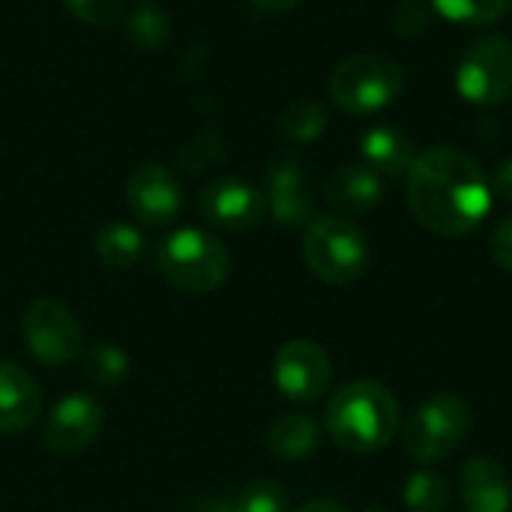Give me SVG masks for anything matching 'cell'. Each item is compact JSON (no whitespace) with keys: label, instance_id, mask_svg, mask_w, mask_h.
I'll return each instance as SVG.
<instances>
[{"label":"cell","instance_id":"obj_1","mask_svg":"<svg viewBox=\"0 0 512 512\" xmlns=\"http://www.w3.org/2000/svg\"><path fill=\"white\" fill-rule=\"evenodd\" d=\"M408 207L438 237L477 231L492 210V186L483 165L459 147H429L408 171Z\"/></svg>","mask_w":512,"mask_h":512},{"label":"cell","instance_id":"obj_2","mask_svg":"<svg viewBox=\"0 0 512 512\" xmlns=\"http://www.w3.org/2000/svg\"><path fill=\"white\" fill-rule=\"evenodd\" d=\"M327 435L354 456L381 453L402 426L399 399L378 381H351L339 387L324 414Z\"/></svg>","mask_w":512,"mask_h":512},{"label":"cell","instance_id":"obj_3","mask_svg":"<svg viewBox=\"0 0 512 512\" xmlns=\"http://www.w3.org/2000/svg\"><path fill=\"white\" fill-rule=\"evenodd\" d=\"M162 279L183 294H210L231 276V255L225 243L204 228H180L168 234L156 252Z\"/></svg>","mask_w":512,"mask_h":512},{"label":"cell","instance_id":"obj_4","mask_svg":"<svg viewBox=\"0 0 512 512\" xmlns=\"http://www.w3.org/2000/svg\"><path fill=\"white\" fill-rule=\"evenodd\" d=\"M471 435V405L450 390L423 399L402 426V450L420 462L435 465L453 456Z\"/></svg>","mask_w":512,"mask_h":512},{"label":"cell","instance_id":"obj_5","mask_svg":"<svg viewBox=\"0 0 512 512\" xmlns=\"http://www.w3.org/2000/svg\"><path fill=\"white\" fill-rule=\"evenodd\" d=\"M303 261L327 285H351L369 264L363 231L345 216H315L303 231Z\"/></svg>","mask_w":512,"mask_h":512},{"label":"cell","instance_id":"obj_6","mask_svg":"<svg viewBox=\"0 0 512 512\" xmlns=\"http://www.w3.org/2000/svg\"><path fill=\"white\" fill-rule=\"evenodd\" d=\"M405 87L402 66L384 54H354L336 63L330 72L327 90L336 108L366 117L384 111L390 102L399 99Z\"/></svg>","mask_w":512,"mask_h":512},{"label":"cell","instance_id":"obj_7","mask_svg":"<svg viewBox=\"0 0 512 512\" xmlns=\"http://www.w3.org/2000/svg\"><path fill=\"white\" fill-rule=\"evenodd\" d=\"M21 336L30 354L51 369L69 366L84 351V330L75 312L57 297H36L21 321Z\"/></svg>","mask_w":512,"mask_h":512},{"label":"cell","instance_id":"obj_8","mask_svg":"<svg viewBox=\"0 0 512 512\" xmlns=\"http://www.w3.org/2000/svg\"><path fill=\"white\" fill-rule=\"evenodd\" d=\"M456 87L462 99L480 108H495L512 96V42L507 36L477 39L456 69Z\"/></svg>","mask_w":512,"mask_h":512},{"label":"cell","instance_id":"obj_9","mask_svg":"<svg viewBox=\"0 0 512 512\" xmlns=\"http://www.w3.org/2000/svg\"><path fill=\"white\" fill-rule=\"evenodd\" d=\"M273 381L279 393L300 405H315L330 393L333 366L327 351L312 339H291L276 351Z\"/></svg>","mask_w":512,"mask_h":512},{"label":"cell","instance_id":"obj_10","mask_svg":"<svg viewBox=\"0 0 512 512\" xmlns=\"http://www.w3.org/2000/svg\"><path fill=\"white\" fill-rule=\"evenodd\" d=\"M198 210L219 231H252L267 219V195L249 180L216 177L198 195Z\"/></svg>","mask_w":512,"mask_h":512},{"label":"cell","instance_id":"obj_11","mask_svg":"<svg viewBox=\"0 0 512 512\" xmlns=\"http://www.w3.org/2000/svg\"><path fill=\"white\" fill-rule=\"evenodd\" d=\"M105 426V411L90 393H69L63 396L42 429V444L54 456H78L96 444Z\"/></svg>","mask_w":512,"mask_h":512},{"label":"cell","instance_id":"obj_12","mask_svg":"<svg viewBox=\"0 0 512 512\" xmlns=\"http://www.w3.org/2000/svg\"><path fill=\"white\" fill-rule=\"evenodd\" d=\"M126 207L141 225L165 228L183 210V186L171 168L147 162L126 183Z\"/></svg>","mask_w":512,"mask_h":512},{"label":"cell","instance_id":"obj_13","mask_svg":"<svg viewBox=\"0 0 512 512\" xmlns=\"http://www.w3.org/2000/svg\"><path fill=\"white\" fill-rule=\"evenodd\" d=\"M267 216L279 228H306L315 216V198L303 165L294 156H276L267 165Z\"/></svg>","mask_w":512,"mask_h":512},{"label":"cell","instance_id":"obj_14","mask_svg":"<svg viewBox=\"0 0 512 512\" xmlns=\"http://www.w3.org/2000/svg\"><path fill=\"white\" fill-rule=\"evenodd\" d=\"M384 198V177L366 162L339 165L324 183V201L336 210V216H366Z\"/></svg>","mask_w":512,"mask_h":512},{"label":"cell","instance_id":"obj_15","mask_svg":"<svg viewBox=\"0 0 512 512\" xmlns=\"http://www.w3.org/2000/svg\"><path fill=\"white\" fill-rule=\"evenodd\" d=\"M459 498L465 512H510L512 480L492 456H474L459 474Z\"/></svg>","mask_w":512,"mask_h":512},{"label":"cell","instance_id":"obj_16","mask_svg":"<svg viewBox=\"0 0 512 512\" xmlns=\"http://www.w3.org/2000/svg\"><path fill=\"white\" fill-rule=\"evenodd\" d=\"M42 411V390L36 378L18 363L0 360V435H18L36 423Z\"/></svg>","mask_w":512,"mask_h":512},{"label":"cell","instance_id":"obj_17","mask_svg":"<svg viewBox=\"0 0 512 512\" xmlns=\"http://www.w3.org/2000/svg\"><path fill=\"white\" fill-rule=\"evenodd\" d=\"M360 150H363V162L369 168H375L381 177H408V171L417 159L411 135L393 123H378V126L366 129Z\"/></svg>","mask_w":512,"mask_h":512},{"label":"cell","instance_id":"obj_18","mask_svg":"<svg viewBox=\"0 0 512 512\" xmlns=\"http://www.w3.org/2000/svg\"><path fill=\"white\" fill-rule=\"evenodd\" d=\"M267 453L282 462H300L321 444V426L309 414H282L267 429Z\"/></svg>","mask_w":512,"mask_h":512},{"label":"cell","instance_id":"obj_19","mask_svg":"<svg viewBox=\"0 0 512 512\" xmlns=\"http://www.w3.org/2000/svg\"><path fill=\"white\" fill-rule=\"evenodd\" d=\"M96 255L108 270H129L144 255V234L129 222H108L96 234Z\"/></svg>","mask_w":512,"mask_h":512},{"label":"cell","instance_id":"obj_20","mask_svg":"<svg viewBox=\"0 0 512 512\" xmlns=\"http://www.w3.org/2000/svg\"><path fill=\"white\" fill-rule=\"evenodd\" d=\"M279 129L297 144H315L327 129V108L315 99H297L279 114Z\"/></svg>","mask_w":512,"mask_h":512},{"label":"cell","instance_id":"obj_21","mask_svg":"<svg viewBox=\"0 0 512 512\" xmlns=\"http://www.w3.org/2000/svg\"><path fill=\"white\" fill-rule=\"evenodd\" d=\"M81 360H84L87 378L96 381L99 387H117L129 375V354L114 342H96V345L84 348Z\"/></svg>","mask_w":512,"mask_h":512},{"label":"cell","instance_id":"obj_22","mask_svg":"<svg viewBox=\"0 0 512 512\" xmlns=\"http://www.w3.org/2000/svg\"><path fill=\"white\" fill-rule=\"evenodd\" d=\"M126 36L141 51H159L168 42V36H171V18H168L165 9H159L153 3H144V6H138L129 15Z\"/></svg>","mask_w":512,"mask_h":512},{"label":"cell","instance_id":"obj_23","mask_svg":"<svg viewBox=\"0 0 512 512\" xmlns=\"http://www.w3.org/2000/svg\"><path fill=\"white\" fill-rule=\"evenodd\" d=\"M405 507L411 512H447L450 507V483L438 471H417L405 483Z\"/></svg>","mask_w":512,"mask_h":512},{"label":"cell","instance_id":"obj_24","mask_svg":"<svg viewBox=\"0 0 512 512\" xmlns=\"http://www.w3.org/2000/svg\"><path fill=\"white\" fill-rule=\"evenodd\" d=\"M435 12L462 27H486L510 12L512 0H432Z\"/></svg>","mask_w":512,"mask_h":512},{"label":"cell","instance_id":"obj_25","mask_svg":"<svg viewBox=\"0 0 512 512\" xmlns=\"http://www.w3.org/2000/svg\"><path fill=\"white\" fill-rule=\"evenodd\" d=\"M234 512H288V495L273 480H258L231 498Z\"/></svg>","mask_w":512,"mask_h":512},{"label":"cell","instance_id":"obj_26","mask_svg":"<svg viewBox=\"0 0 512 512\" xmlns=\"http://www.w3.org/2000/svg\"><path fill=\"white\" fill-rule=\"evenodd\" d=\"M180 165L192 174H201L207 168H213L216 162L225 159V147H222V138L216 132H201L195 138H189L180 150Z\"/></svg>","mask_w":512,"mask_h":512},{"label":"cell","instance_id":"obj_27","mask_svg":"<svg viewBox=\"0 0 512 512\" xmlns=\"http://www.w3.org/2000/svg\"><path fill=\"white\" fill-rule=\"evenodd\" d=\"M63 6L78 21L96 27H108L123 18V0H63Z\"/></svg>","mask_w":512,"mask_h":512},{"label":"cell","instance_id":"obj_28","mask_svg":"<svg viewBox=\"0 0 512 512\" xmlns=\"http://www.w3.org/2000/svg\"><path fill=\"white\" fill-rule=\"evenodd\" d=\"M429 27V12L423 3L417 0H402L393 9V30H399L402 36H417Z\"/></svg>","mask_w":512,"mask_h":512},{"label":"cell","instance_id":"obj_29","mask_svg":"<svg viewBox=\"0 0 512 512\" xmlns=\"http://www.w3.org/2000/svg\"><path fill=\"white\" fill-rule=\"evenodd\" d=\"M489 252H492V258H495V264L501 270L512 273V216L501 219L495 225V231L489 237Z\"/></svg>","mask_w":512,"mask_h":512},{"label":"cell","instance_id":"obj_30","mask_svg":"<svg viewBox=\"0 0 512 512\" xmlns=\"http://www.w3.org/2000/svg\"><path fill=\"white\" fill-rule=\"evenodd\" d=\"M489 186H492V195H498V198L512 204V159H504L495 168V174L489 177Z\"/></svg>","mask_w":512,"mask_h":512},{"label":"cell","instance_id":"obj_31","mask_svg":"<svg viewBox=\"0 0 512 512\" xmlns=\"http://www.w3.org/2000/svg\"><path fill=\"white\" fill-rule=\"evenodd\" d=\"M258 9H264V12H288V9H294L300 0H252Z\"/></svg>","mask_w":512,"mask_h":512},{"label":"cell","instance_id":"obj_32","mask_svg":"<svg viewBox=\"0 0 512 512\" xmlns=\"http://www.w3.org/2000/svg\"><path fill=\"white\" fill-rule=\"evenodd\" d=\"M297 512H348L342 504H336V501H312V504H306V507H300Z\"/></svg>","mask_w":512,"mask_h":512},{"label":"cell","instance_id":"obj_33","mask_svg":"<svg viewBox=\"0 0 512 512\" xmlns=\"http://www.w3.org/2000/svg\"><path fill=\"white\" fill-rule=\"evenodd\" d=\"M195 512H234V507H231V498H213V501H204Z\"/></svg>","mask_w":512,"mask_h":512},{"label":"cell","instance_id":"obj_34","mask_svg":"<svg viewBox=\"0 0 512 512\" xmlns=\"http://www.w3.org/2000/svg\"><path fill=\"white\" fill-rule=\"evenodd\" d=\"M366 512H384V510H378V507H375V510H366Z\"/></svg>","mask_w":512,"mask_h":512},{"label":"cell","instance_id":"obj_35","mask_svg":"<svg viewBox=\"0 0 512 512\" xmlns=\"http://www.w3.org/2000/svg\"><path fill=\"white\" fill-rule=\"evenodd\" d=\"M141 3H153V0H141Z\"/></svg>","mask_w":512,"mask_h":512}]
</instances>
